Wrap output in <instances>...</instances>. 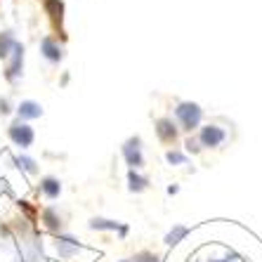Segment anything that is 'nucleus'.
Listing matches in <instances>:
<instances>
[{
    "instance_id": "1",
    "label": "nucleus",
    "mask_w": 262,
    "mask_h": 262,
    "mask_svg": "<svg viewBox=\"0 0 262 262\" xmlns=\"http://www.w3.org/2000/svg\"><path fill=\"white\" fill-rule=\"evenodd\" d=\"M175 118L180 121L182 130H187V133H194L196 128H201L203 109L196 102H180L175 106Z\"/></svg>"
},
{
    "instance_id": "2",
    "label": "nucleus",
    "mask_w": 262,
    "mask_h": 262,
    "mask_svg": "<svg viewBox=\"0 0 262 262\" xmlns=\"http://www.w3.org/2000/svg\"><path fill=\"white\" fill-rule=\"evenodd\" d=\"M121 151H123L125 163L130 165V170H140V168H144V154H142V137L140 135L128 137V140L123 142Z\"/></svg>"
},
{
    "instance_id": "3",
    "label": "nucleus",
    "mask_w": 262,
    "mask_h": 262,
    "mask_svg": "<svg viewBox=\"0 0 262 262\" xmlns=\"http://www.w3.org/2000/svg\"><path fill=\"white\" fill-rule=\"evenodd\" d=\"M7 135H10L12 144L19 146V149H29V146L33 144V140H36V133H33V128H31L29 123H24V121L12 123V125L7 128Z\"/></svg>"
},
{
    "instance_id": "4",
    "label": "nucleus",
    "mask_w": 262,
    "mask_h": 262,
    "mask_svg": "<svg viewBox=\"0 0 262 262\" xmlns=\"http://www.w3.org/2000/svg\"><path fill=\"white\" fill-rule=\"evenodd\" d=\"M227 140V130L220 128V125H203L201 130H199V144L206 146V149H217L220 144H225Z\"/></svg>"
},
{
    "instance_id": "5",
    "label": "nucleus",
    "mask_w": 262,
    "mask_h": 262,
    "mask_svg": "<svg viewBox=\"0 0 262 262\" xmlns=\"http://www.w3.org/2000/svg\"><path fill=\"white\" fill-rule=\"evenodd\" d=\"M10 57H12V59H10V64H7V69H5V78L10 80V83H14V80L21 76V69H24V45L19 43V40Z\"/></svg>"
},
{
    "instance_id": "6",
    "label": "nucleus",
    "mask_w": 262,
    "mask_h": 262,
    "mask_svg": "<svg viewBox=\"0 0 262 262\" xmlns=\"http://www.w3.org/2000/svg\"><path fill=\"white\" fill-rule=\"evenodd\" d=\"M55 248H57V255L61 257V260H73V257L80 253V244L76 241L73 236H57L55 241Z\"/></svg>"
},
{
    "instance_id": "7",
    "label": "nucleus",
    "mask_w": 262,
    "mask_h": 262,
    "mask_svg": "<svg viewBox=\"0 0 262 262\" xmlns=\"http://www.w3.org/2000/svg\"><path fill=\"white\" fill-rule=\"evenodd\" d=\"M156 135L163 144H175L177 142V135H180V128H177L172 118H159L156 121Z\"/></svg>"
},
{
    "instance_id": "8",
    "label": "nucleus",
    "mask_w": 262,
    "mask_h": 262,
    "mask_svg": "<svg viewBox=\"0 0 262 262\" xmlns=\"http://www.w3.org/2000/svg\"><path fill=\"white\" fill-rule=\"evenodd\" d=\"M40 55H43L50 64H59V61L64 59V50H61V45L57 43L55 38L45 36L43 40H40Z\"/></svg>"
},
{
    "instance_id": "9",
    "label": "nucleus",
    "mask_w": 262,
    "mask_h": 262,
    "mask_svg": "<svg viewBox=\"0 0 262 262\" xmlns=\"http://www.w3.org/2000/svg\"><path fill=\"white\" fill-rule=\"evenodd\" d=\"M17 114H19V121H33V118L43 116V106L38 102H33V99H24L17 106Z\"/></svg>"
},
{
    "instance_id": "10",
    "label": "nucleus",
    "mask_w": 262,
    "mask_h": 262,
    "mask_svg": "<svg viewBox=\"0 0 262 262\" xmlns=\"http://www.w3.org/2000/svg\"><path fill=\"white\" fill-rule=\"evenodd\" d=\"M40 191H43L45 199L55 201V199H59V194H61V182L52 175H45L43 180H40Z\"/></svg>"
},
{
    "instance_id": "11",
    "label": "nucleus",
    "mask_w": 262,
    "mask_h": 262,
    "mask_svg": "<svg viewBox=\"0 0 262 262\" xmlns=\"http://www.w3.org/2000/svg\"><path fill=\"white\" fill-rule=\"evenodd\" d=\"M189 232L191 229L187 225H172V229L165 234V238H163L165 246H177L180 241H184V238L189 236Z\"/></svg>"
},
{
    "instance_id": "12",
    "label": "nucleus",
    "mask_w": 262,
    "mask_h": 262,
    "mask_svg": "<svg viewBox=\"0 0 262 262\" xmlns=\"http://www.w3.org/2000/svg\"><path fill=\"white\" fill-rule=\"evenodd\" d=\"M88 227L95 229V232H118V229H121V222L106 220V217H92L90 222H88Z\"/></svg>"
},
{
    "instance_id": "13",
    "label": "nucleus",
    "mask_w": 262,
    "mask_h": 262,
    "mask_svg": "<svg viewBox=\"0 0 262 262\" xmlns=\"http://www.w3.org/2000/svg\"><path fill=\"white\" fill-rule=\"evenodd\" d=\"M146 187H149V177L140 175L137 170H130L128 172V189L133 191V194H142Z\"/></svg>"
},
{
    "instance_id": "14",
    "label": "nucleus",
    "mask_w": 262,
    "mask_h": 262,
    "mask_svg": "<svg viewBox=\"0 0 262 262\" xmlns=\"http://www.w3.org/2000/svg\"><path fill=\"white\" fill-rule=\"evenodd\" d=\"M43 7L55 24H61V19H64V3L61 0H43Z\"/></svg>"
},
{
    "instance_id": "15",
    "label": "nucleus",
    "mask_w": 262,
    "mask_h": 262,
    "mask_svg": "<svg viewBox=\"0 0 262 262\" xmlns=\"http://www.w3.org/2000/svg\"><path fill=\"white\" fill-rule=\"evenodd\" d=\"M40 217H43V222H45V227H48L50 232H61V217L59 215H57V210L52 206L50 208H45L43 210V215H40Z\"/></svg>"
},
{
    "instance_id": "16",
    "label": "nucleus",
    "mask_w": 262,
    "mask_h": 262,
    "mask_svg": "<svg viewBox=\"0 0 262 262\" xmlns=\"http://www.w3.org/2000/svg\"><path fill=\"white\" fill-rule=\"evenodd\" d=\"M14 45H17V38H14L10 31H3V33H0V59H7V57L12 55Z\"/></svg>"
},
{
    "instance_id": "17",
    "label": "nucleus",
    "mask_w": 262,
    "mask_h": 262,
    "mask_svg": "<svg viewBox=\"0 0 262 262\" xmlns=\"http://www.w3.org/2000/svg\"><path fill=\"white\" fill-rule=\"evenodd\" d=\"M14 163H17V168L29 172V175H38V163L33 159H29V156H19V159H14Z\"/></svg>"
},
{
    "instance_id": "18",
    "label": "nucleus",
    "mask_w": 262,
    "mask_h": 262,
    "mask_svg": "<svg viewBox=\"0 0 262 262\" xmlns=\"http://www.w3.org/2000/svg\"><path fill=\"white\" fill-rule=\"evenodd\" d=\"M165 161H168L170 165H187V163H189V159H187V154L177 151V149H170V151L165 154Z\"/></svg>"
},
{
    "instance_id": "19",
    "label": "nucleus",
    "mask_w": 262,
    "mask_h": 262,
    "mask_svg": "<svg viewBox=\"0 0 262 262\" xmlns=\"http://www.w3.org/2000/svg\"><path fill=\"white\" fill-rule=\"evenodd\" d=\"M133 262H163V260L156 257L154 253H149V250H142V253H137V255L133 257Z\"/></svg>"
},
{
    "instance_id": "20",
    "label": "nucleus",
    "mask_w": 262,
    "mask_h": 262,
    "mask_svg": "<svg viewBox=\"0 0 262 262\" xmlns=\"http://www.w3.org/2000/svg\"><path fill=\"white\" fill-rule=\"evenodd\" d=\"M184 149H187L189 154H199L203 146L199 144V140H194V137H187V140H184Z\"/></svg>"
},
{
    "instance_id": "21",
    "label": "nucleus",
    "mask_w": 262,
    "mask_h": 262,
    "mask_svg": "<svg viewBox=\"0 0 262 262\" xmlns=\"http://www.w3.org/2000/svg\"><path fill=\"white\" fill-rule=\"evenodd\" d=\"M10 111H12V106H10V99H0V114H3V116H7V114H10Z\"/></svg>"
},
{
    "instance_id": "22",
    "label": "nucleus",
    "mask_w": 262,
    "mask_h": 262,
    "mask_svg": "<svg viewBox=\"0 0 262 262\" xmlns=\"http://www.w3.org/2000/svg\"><path fill=\"white\" fill-rule=\"evenodd\" d=\"M236 253H232V250H229V253H227V257H222V260H208V262H236Z\"/></svg>"
},
{
    "instance_id": "23",
    "label": "nucleus",
    "mask_w": 262,
    "mask_h": 262,
    "mask_svg": "<svg viewBox=\"0 0 262 262\" xmlns=\"http://www.w3.org/2000/svg\"><path fill=\"white\" fill-rule=\"evenodd\" d=\"M168 194H170V196L180 194V187H177V184H170V187H168Z\"/></svg>"
},
{
    "instance_id": "24",
    "label": "nucleus",
    "mask_w": 262,
    "mask_h": 262,
    "mask_svg": "<svg viewBox=\"0 0 262 262\" xmlns=\"http://www.w3.org/2000/svg\"><path fill=\"white\" fill-rule=\"evenodd\" d=\"M118 262H130V260H118Z\"/></svg>"
}]
</instances>
